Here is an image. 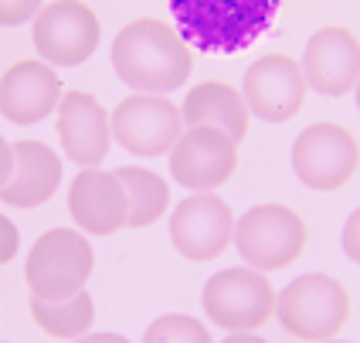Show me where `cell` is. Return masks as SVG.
<instances>
[{"instance_id":"cell-1","label":"cell","mask_w":360,"mask_h":343,"mask_svg":"<svg viewBox=\"0 0 360 343\" xmlns=\"http://www.w3.org/2000/svg\"><path fill=\"white\" fill-rule=\"evenodd\" d=\"M112 68L136 92H174L187 82L194 58L177 31L140 18L129 20L112 41Z\"/></svg>"},{"instance_id":"cell-2","label":"cell","mask_w":360,"mask_h":343,"mask_svg":"<svg viewBox=\"0 0 360 343\" xmlns=\"http://www.w3.org/2000/svg\"><path fill=\"white\" fill-rule=\"evenodd\" d=\"M282 0H170L180 38L211 55H235L272 27Z\"/></svg>"},{"instance_id":"cell-3","label":"cell","mask_w":360,"mask_h":343,"mask_svg":"<svg viewBox=\"0 0 360 343\" xmlns=\"http://www.w3.org/2000/svg\"><path fill=\"white\" fill-rule=\"evenodd\" d=\"M276 313L282 330L296 340H333L350 320V296L333 276L309 272L276 296Z\"/></svg>"},{"instance_id":"cell-4","label":"cell","mask_w":360,"mask_h":343,"mask_svg":"<svg viewBox=\"0 0 360 343\" xmlns=\"http://www.w3.org/2000/svg\"><path fill=\"white\" fill-rule=\"evenodd\" d=\"M92 245L72 228H51L44 231L34 248L27 252L24 276L31 292L41 299H72L75 292L85 289L92 276Z\"/></svg>"},{"instance_id":"cell-5","label":"cell","mask_w":360,"mask_h":343,"mask_svg":"<svg viewBox=\"0 0 360 343\" xmlns=\"http://www.w3.org/2000/svg\"><path fill=\"white\" fill-rule=\"evenodd\" d=\"M235 248L259 272L289 268L306 248V224L285 204H259L235 224Z\"/></svg>"},{"instance_id":"cell-6","label":"cell","mask_w":360,"mask_h":343,"mask_svg":"<svg viewBox=\"0 0 360 343\" xmlns=\"http://www.w3.org/2000/svg\"><path fill=\"white\" fill-rule=\"evenodd\" d=\"M200 306L221 330H259L276 313V292L259 268H224L207 279Z\"/></svg>"},{"instance_id":"cell-7","label":"cell","mask_w":360,"mask_h":343,"mask_svg":"<svg viewBox=\"0 0 360 343\" xmlns=\"http://www.w3.org/2000/svg\"><path fill=\"white\" fill-rule=\"evenodd\" d=\"M360 160L357 140L337 122H313L292 143V170L313 190H340Z\"/></svg>"},{"instance_id":"cell-8","label":"cell","mask_w":360,"mask_h":343,"mask_svg":"<svg viewBox=\"0 0 360 343\" xmlns=\"http://www.w3.org/2000/svg\"><path fill=\"white\" fill-rule=\"evenodd\" d=\"M34 48L48 65H82L96 55L102 38V24L92 7H85L79 0H55L48 7H41L34 18Z\"/></svg>"},{"instance_id":"cell-9","label":"cell","mask_w":360,"mask_h":343,"mask_svg":"<svg viewBox=\"0 0 360 343\" xmlns=\"http://www.w3.org/2000/svg\"><path fill=\"white\" fill-rule=\"evenodd\" d=\"M180 105L157 92H136L112 112V140L136 157L170 153L180 140Z\"/></svg>"},{"instance_id":"cell-10","label":"cell","mask_w":360,"mask_h":343,"mask_svg":"<svg viewBox=\"0 0 360 343\" xmlns=\"http://www.w3.org/2000/svg\"><path fill=\"white\" fill-rule=\"evenodd\" d=\"M238 170V143L218 126H191L170 150V174L187 190H214Z\"/></svg>"},{"instance_id":"cell-11","label":"cell","mask_w":360,"mask_h":343,"mask_svg":"<svg viewBox=\"0 0 360 343\" xmlns=\"http://www.w3.org/2000/svg\"><path fill=\"white\" fill-rule=\"evenodd\" d=\"M306 75L302 65L289 55H265L245 68L241 99L248 112L265 122H289L306 102Z\"/></svg>"},{"instance_id":"cell-12","label":"cell","mask_w":360,"mask_h":343,"mask_svg":"<svg viewBox=\"0 0 360 343\" xmlns=\"http://www.w3.org/2000/svg\"><path fill=\"white\" fill-rule=\"evenodd\" d=\"M235 238L231 207L211 190H198L194 198L177 204L170 218V242L191 262H211Z\"/></svg>"},{"instance_id":"cell-13","label":"cell","mask_w":360,"mask_h":343,"mask_svg":"<svg viewBox=\"0 0 360 343\" xmlns=\"http://www.w3.org/2000/svg\"><path fill=\"white\" fill-rule=\"evenodd\" d=\"M306 85L320 96H343L360 82V41L350 27H323L306 41Z\"/></svg>"},{"instance_id":"cell-14","label":"cell","mask_w":360,"mask_h":343,"mask_svg":"<svg viewBox=\"0 0 360 343\" xmlns=\"http://www.w3.org/2000/svg\"><path fill=\"white\" fill-rule=\"evenodd\" d=\"M68 214L89 235H112L120 231L129 218V194L122 181L105 170L85 167L79 177L72 181L68 190Z\"/></svg>"},{"instance_id":"cell-15","label":"cell","mask_w":360,"mask_h":343,"mask_svg":"<svg viewBox=\"0 0 360 343\" xmlns=\"http://www.w3.org/2000/svg\"><path fill=\"white\" fill-rule=\"evenodd\" d=\"M61 102V82L48 61H18L0 79V116L14 126H34Z\"/></svg>"},{"instance_id":"cell-16","label":"cell","mask_w":360,"mask_h":343,"mask_svg":"<svg viewBox=\"0 0 360 343\" xmlns=\"http://www.w3.org/2000/svg\"><path fill=\"white\" fill-rule=\"evenodd\" d=\"M58 136L65 153L79 167H96L109 153L112 126L105 119V109L89 92H65L58 102Z\"/></svg>"},{"instance_id":"cell-17","label":"cell","mask_w":360,"mask_h":343,"mask_svg":"<svg viewBox=\"0 0 360 343\" xmlns=\"http://www.w3.org/2000/svg\"><path fill=\"white\" fill-rule=\"evenodd\" d=\"M61 183V160L51 146L38 140H18L14 143V170L11 181L0 187V201L11 207H38L44 204Z\"/></svg>"},{"instance_id":"cell-18","label":"cell","mask_w":360,"mask_h":343,"mask_svg":"<svg viewBox=\"0 0 360 343\" xmlns=\"http://www.w3.org/2000/svg\"><path fill=\"white\" fill-rule=\"evenodd\" d=\"M180 116L187 126H218L235 143L245 140L248 133V105L224 82H204L187 92V99L180 105Z\"/></svg>"},{"instance_id":"cell-19","label":"cell","mask_w":360,"mask_h":343,"mask_svg":"<svg viewBox=\"0 0 360 343\" xmlns=\"http://www.w3.org/2000/svg\"><path fill=\"white\" fill-rule=\"evenodd\" d=\"M31 316H34V323L48 337L75 340L85 330H92L96 303H92L89 292H75L72 299H41V296H31Z\"/></svg>"},{"instance_id":"cell-20","label":"cell","mask_w":360,"mask_h":343,"mask_svg":"<svg viewBox=\"0 0 360 343\" xmlns=\"http://www.w3.org/2000/svg\"><path fill=\"white\" fill-rule=\"evenodd\" d=\"M116 177L122 181L126 194H129V228H146V224L160 221L167 201H170V190L163 177H157L153 170H143V167H116Z\"/></svg>"},{"instance_id":"cell-21","label":"cell","mask_w":360,"mask_h":343,"mask_svg":"<svg viewBox=\"0 0 360 343\" xmlns=\"http://www.w3.org/2000/svg\"><path fill=\"white\" fill-rule=\"evenodd\" d=\"M146 343H211V330L194 320V316H180V313H170V316H160L157 323L143 333Z\"/></svg>"},{"instance_id":"cell-22","label":"cell","mask_w":360,"mask_h":343,"mask_svg":"<svg viewBox=\"0 0 360 343\" xmlns=\"http://www.w3.org/2000/svg\"><path fill=\"white\" fill-rule=\"evenodd\" d=\"M41 0H0V27H14L24 20L38 18Z\"/></svg>"},{"instance_id":"cell-23","label":"cell","mask_w":360,"mask_h":343,"mask_svg":"<svg viewBox=\"0 0 360 343\" xmlns=\"http://www.w3.org/2000/svg\"><path fill=\"white\" fill-rule=\"evenodd\" d=\"M343 252H347V259L350 262L360 265V207L347 218V224H343Z\"/></svg>"},{"instance_id":"cell-24","label":"cell","mask_w":360,"mask_h":343,"mask_svg":"<svg viewBox=\"0 0 360 343\" xmlns=\"http://www.w3.org/2000/svg\"><path fill=\"white\" fill-rule=\"evenodd\" d=\"M18 245H20L18 224L7 221V218L0 214V265H7L14 255H18Z\"/></svg>"},{"instance_id":"cell-25","label":"cell","mask_w":360,"mask_h":343,"mask_svg":"<svg viewBox=\"0 0 360 343\" xmlns=\"http://www.w3.org/2000/svg\"><path fill=\"white\" fill-rule=\"evenodd\" d=\"M11 170H14V146L0 136V187L11 181Z\"/></svg>"},{"instance_id":"cell-26","label":"cell","mask_w":360,"mask_h":343,"mask_svg":"<svg viewBox=\"0 0 360 343\" xmlns=\"http://www.w3.org/2000/svg\"><path fill=\"white\" fill-rule=\"evenodd\" d=\"M354 89H357V109H360V82H357V85H354Z\"/></svg>"}]
</instances>
